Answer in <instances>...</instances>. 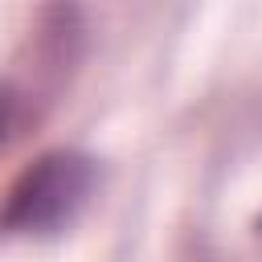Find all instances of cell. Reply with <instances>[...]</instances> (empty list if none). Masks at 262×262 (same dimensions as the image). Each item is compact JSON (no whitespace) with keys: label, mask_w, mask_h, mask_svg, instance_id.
<instances>
[{"label":"cell","mask_w":262,"mask_h":262,"mask_svg":"<svg viewBox=\"0 0 262 262\" xmlns=\"http://www.w3.org/2000/svg\"><path fill=\"white\" fill-rule=\"evenodd\" d=\"M254 242H258V254H262V221H258V229H254Z\"/></svg>","instance_id":"3957f363"},{"label":"cell","mask_w":262,"mask_h":262,"mask_svg":"<svg viewBox=\"0 0 262 262\" xmlns=\"http://www.w3.org/2000/svg\"><path fill=\"white\" fill-rule=\"evenodd\" d=\"M94 192V160L82 151H45L37 156L4 192L0 229L4 233H57L66 229Z\"/></svg>","instance_id":"6da1fadb"},{"label":"cell","mask_w":262,"mask_h":262,"mask_svg":"<svg viewBox=\"0 0 262 262\" xmlns=\"http://www.w3.org/2000/svg\"><path fill=\"white\" fill-rule=\"evenodd\" d=\"M53 94H57V90H49V86H45L41 78H33L29 70L0 82V156L41 119V111H45V102H49Z\"/></svg>","instance_id":"7a4b0ae2"}]
</instances>
